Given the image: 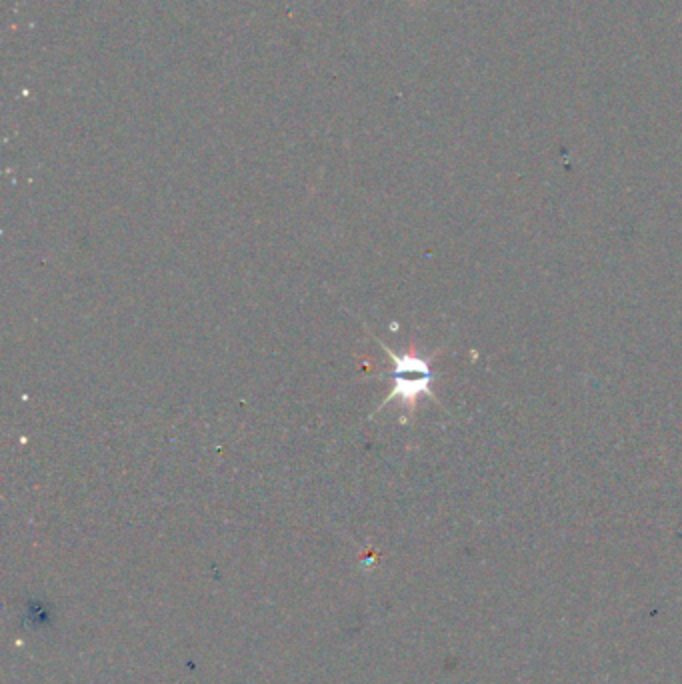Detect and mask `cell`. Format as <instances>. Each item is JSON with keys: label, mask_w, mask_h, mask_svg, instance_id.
Listing matches in <instances>:
<instances>
[{"label": "cell", "mask_w": 682, "mask_h": 684, "mask_svg": "<svg viewBox=\"0 0 682 684\" xmlns=\"http://www.w3.org/2000/svg\"><path fill=\"white\" fill-rule=\"evenodd\" d=\"M380 346L390 354V358L394 362V374H392L394 386H392L390 394L382 400L378 410L384 408L394 398H400V402L406 404V408H412V404L422 394L434 398V394L430 390L432 370H430V362L426 356H420L416 350H410L406 354H394L382 342H380Z\"/></svg>", "instance_id": "cell-1"}]
</instances>
